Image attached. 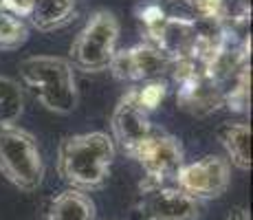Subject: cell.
Returning a JSON list of instances; mask_svg holds the SVG:
<instances>
[{"mask_svg": "<svg viewBox=\"0 0 253 220\" xmlns=\"http://www.w3.org/2000/svg\"><path fill=\"white\" fill-rule=\"evenodd\" d=\"M115 141L106 132L64 136L57 148V174L77 192L101 189L110 178Z\"/></svg>", "mask_w": 253, "mask_h": 220, "instance_id": "1", "label": "cell"}, {"mask_svg": "<svg viewBox=\"0 0 253 220\" xmlns=\"http://www.w3.org/2000/svg\"><path fill=\"white\" fill-rule=\"evenodd\" d=\"M134 95H137V101L141 104V108L150 112L157 108V106H161V101L168 95V84H165V80L148 82V84H141L139 88H134Z\"/></svg>", "mask_w": 253, "mask_h": 220, "instance_id": "20", "label": "cell"}, {"mask_svg": "<svg viewBox=\"0 0 253 220\" xmlns=\"http://www.w3.org/2000/svg\"><path fill=\"white\" fill-rule=\"evenodd\" d=\"M150 46L161 51L169 62L196 60L198 40H201V22L189 20L185 16L168 13L152 31L145 33Z\"/></svg>", "mask_w": 253, "mask_h": 220, "instance_id": "8", "label": "cell"}, {"mask_svg": "<svg viewBox=\"0 0 253 220\" xmlns=\"http://www.w3.org/2000/svg\"><path fill=\"white\" fill-rule=\"evenodd\" d=\"M168 77L176 84V104L192 117H207L225 104V90L205 73L198 60H176L169 64Z\"/></svg>", "mask_w": 253, "mask_h": 220, "instance_id": "5", "label": "cell"}, {"mask_svg": "<svg viewBox=\"0 0 253 220\" xmlns=\"http://www.w3.org/2000/svg\"><path fill=\"white\" fill-rule=\"evenodd\" d=\"M29 40V27L22 18L0 11V51H16Z\"/></svg>", "mask_w": 253, "mask_h": 220, "instance_id": "17", "label": "cell"}, {"mask_svg": "<svg viewBox=\"0 0 253 220\" xmlns=\"http://www.w3.org/2000/svg\"><path fill=\"white\" fill-rule=\"evenodd\" d=\"M22 84L46 110L69 115L77 108V82L71 62L55 55H31L20 62Z\"/></svg>", "mask_w": 253, "mask_h": 220, "instance_id": "2", "label": "cell"}, {"mask_svg": "<svg viewBox=\"0 0 253 220\" xmlns=\"http://www.w3.org/2000/svg\"><path fill=\"white\" fill-rule=\"evenodd\" d=\"M33 7V0H0V11H7L16 18H27Z\"/></svg>", "mask_w": 253, "mask_h": 220, "instance_id": "22", "label": "cell"}, {"mask_svg": "<svg viewBox=\"0 0 253 220\" xmlns=\"http://www.w3.org/2000/svg\"><path fill=\"white\" fill-rule=\"evenodd\" d=\"M218 141L238 170H251V126L245 121H229L218 128Z\"/></svg>", "mask_w": 253, "mask_h": 220, "instance_id": "12", "label": "cell"}, {"mask_svg": "<svg viewBox=\"0 0 253 220\" xmlns=\"http://www.w3.org/2000/svg\"><path fill=\"white\" fill-rule=\"evenodd\" d=\"M185 7V18L196 22H220L222 0H178Z\"/></svg>", "mask_w": 253, "mask_h": 220, "instance_id": "18", "label": "cell"}, {"mask_svg": "<svg viewBox=\"0 0 253 220\" xmlns=\"http://www.w3.org/2000/svg\"><path fill=\"white\" fill-rule=\"evenodd\" d=\"M231 180V165L227 159L216 154L203 156L201 161L194 163H183L178 170L174 185L187 196L196 200H209L220 198L227 192Z\"/></svg>", "mask_w": 253, "mask_h": 220, "instance_id": "7", "label": "cell"}, {"mask_svg": "<svg viewBox=\"0 0 253 220\" xmlns=\"http://www.w3.org/2000/svg\"><path fill=\"white\" fill-rule=\"evenodd\" d=\"M110 126H113V141H117L128 156H134V152L157 130L150 121L148 110L141 108V104L137 101L134 90H128L115 106Z\"/></svg>", "mask_w": 253, "mask_h": 220, "instance_id": "10", "label": "cell"}, {"mask_svg": "<svg viewBox=\"0 0 253 220\" xmlns=\"http://www.w3.org/2000/svg\"><path fill=\"white\" fill-rule=\"evenodd\" d=\"M24 95L16 80L0 75V128L16 126V121L22 117Z\"/></svg>", "mask_w": 253, "mask_h": 220, "instance_id": "15", "label": "cell"}, {"mask_svg": "<svg viewBox=\"0 0 253 220\" xmlns=\"http://www.w3.org/2000/svg\"><path fill=\"white\" fill-rule=\"evenodd\" d=\"M132 159L145 172V180L141 183V189L159 187V185H174V178L185 163L181 141L159 128L134 152Z\"/></svg>", "mask_w": 253, "mask_h": 220, "instance_id": "6", "label": "cell"}, {"mask_svg": "<svg viewBox=\"0 0 253 220\" xmlns=\"http://www.w3.org/2000/svg\"><path fill=\"white\" fill-rule=\"evenodd\" d=\"M117 42L119 20L108 9H97L71 44V66L86 73L106 71L117 53Z\"/></svg>", "mask_w": 253, "mask_h": 220, "instance_id": "4", "label": "cell"}, {"mask_svg": "<svg viewBox=\"0 0 253 220\" xmlns=\"http://www.w3.org/2000/svg\"><path fill=\"white\" fill-rule=\"evenodd\" d=\"M168 7L163 0H141L137 4V20L141 24V31L148 33L168 16Z\"/></svg>", "mask_w": 253, "mask_h": 220, "instance_id": "19", "label": "cell"}, {"mask_svg": "<svg viewBox=\"0 0 253 220\" xmlns=\"http://www.w3.org/2000/svg\"><path fill=\"white\" fill-rule=\"evenodd\" d=\"M233 27H249L251 0H222V20Z\"/></svg>", "mask_w": 253, "mask_h": 220, "instance_id": "21", "label": "cell"}, {"mask_svg": "<svg viewBox=\"0 0 253 220\" xmlns=\"http://www.w3.org/2000/svg\"><path fill=\"white\" fill-rule=\"evenodd\" d=\"M227 220H251V216L245 207H236V209H231V214Z\"/></svg>", "mask_w": 253, "mask_h": 220, "instance_id": "23", "label": "cell"}, {"mask_svg": "<svg viewBox=\"0 0 253 220\" xmlns=\"http://www.w3.org/2000/svg\"><path fill=\"white\" fill-rule=\"evenodd\" d=\"M225 104L233 112H247L251 104V64L245 66L225 88Z\"/></svg>", "mask_w": 253, "mask_h": 220, "instance_id": "16", "label": "cell"}, {"mask_svg": "<svg viewBox=\"0 0 253 220\" xmlns=\"http://www.w3.org/2000/svg\"><path fill=\"white\" fill-rule=\"evenodd\" d=\"M169 64L172 62L161 51L143 42L137 46L124 48V51H117L113 62H110V71L121 82L148 84V82L165 80L169 73Z\"/></svg>", "mask_w": 253, "mask_h": 220, "instance_id": "9", "label": "cell"}, {"mask_svg": "<svg viewBox=\"0 0 253 220\" xmlns=\"http://www.w3.org/2000/svg\"><path fill=\"white\" fill-rule=\"evenodd\" d=\"M0 172L22 192H36L44 178V161L31 132L9 126L0 128Z\"/></svg>", "mask_w": 253, "mask_h": 220, "instance_id": "3", "label": "cell"}, {"mask_svg": "<svg viewBox=\"0 0 253 220\" xmlns=\"http://www.w3.org/2000/svg\"><path fill=\"white\" fill-rule=\"evenodd\" d=\"M77 11V0H33L29 20L38 31H55L66 27Z\"/></svg>", "mask_w": 253, "mask_h": 220, "instance_id": "13", "label": "cell"}, {"mask_svg": "<svg viewBox=\"0 0 253 220\" xmlns=\"http://www.w3.org/2000/svg\"><path fill=\"white\" fill-rule=\"evenodd\" d=\"M48 220H95V203L77 189H64L51 200Z\"/></svg>", "mask_w": 253, "mask_h": 220, "instance_id": "14", "label": "cell"}, {"mask_svg": "<svg viewBox=\"0 0 253 220\" xmlns=\"http://www.w3.org/2000/svg\"><path fill=\"white\" fill-rule=\"evenodd\" d=\"M141 214L148 220H198L201 200L187 196L176 185L141 189Z\"/></svg>", "mask_w": 253, "mask_h": 220, "instance_id": "11", "label": "cell"}]
</instances>
